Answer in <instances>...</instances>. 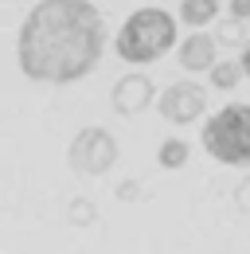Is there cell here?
I'll use <instances>...</instances> for the list:
<instances>
[{
	"mask_svg": "<svg viewBox=\"0 0 250 254\" xmlns=\"http://www.w3.org/2000/svg\"><path fill=\"white\" fill-rule=\"evenodd\" d=\"M207 74H211V86H215V90H235V86L247 78L243 66H239V59H219Z\"/></svg>",
	"mask_w": 250,
	"mask_h": 254,
	"instance_id": "obj_9",
	"label": "cell"
},
{
	"mask_svg": "<svg viewBox=\"0 0 250 254\" xmlns=\"http://www.w3.org/2000/svg\"><path fill=\"white\" fill-rule=\"evenodd\" d=\"M156 110H160L164 122L188 126V122H195V118L207 114V90H203L199 82H191V78L172 82V86H164V94L156 98Z\"/></svg>",
	"mask_w": 250,
	"mask_h": 254,
	"instance_id": "obj_5",
	"label": "cell"
},
{
	"mask_svg": "<svg viewBox=\"0 0 250 254\" xmlns=\"http://www.w3.org/2000/svg\"><path fill=\"white\" fill-rule=\"evenodd\" d=\"M219 39L207 32H191L188 39H180V66L184 70H211V66L219 63Z\"/></svg>",
	"mask_w": 250,
	"mask_h": 254,
	"instance_id": "obj_7",
	"label": "cell"
},
{
	"mask_svg": "<svg viewBox=\"0 0 250 254\" xmlns=\"http://www.w3.org/2000/svg\"><path fill=\"white\" fill-rule=\"evenodd\" d=\"M219 0H180V20L191 24L195 32H203V24H215Z\"/></svg>",
	"mask_w": 250,
	"mask_h": 254,
	"instance_id": "obj_8",
	"label": "cell"
},
{
	"mask_svg": "<svg viewBox=\"0 0 250 254\" xmlns=\"http://www.w3.org/2000/svg\"><path fill=\"white\" fill-rule=\"evenodd\" d=\"M215 39H223V43H231V39H243V24H239V20H231V24H223Z\"/></svg>",
	"mask_w": 250,
	"mask_h": 254,
	"instance_id": "obj_11",
	"label": "cell"
},
{
	"mask_svg": "<svg viewBox=\"0 0 250 254\" xmlns=\"http://www.w3.org/2000/svg\"><path fill=\"white\" fill-rule=\"evenodd\" d=\"M106 51V20L90 0H39L16 35V63L31 82L86 78Z\"/></svg>",
	"mask_w": 250,
	"mask_h": 254,
	"instance_id": "obj_1",
	"label": "cell"
},
{
	"mask_svg": "<svg viewBox=\"0 0 250 254\" xmlns=\"http://www.w3.org/2000/svg\"><path fill=\"white\" fill-rule=\"evenodd\" d=\"M227 8H231V20H239V24L250 20V0H231Z\"/></svg>",
	"mask_w": 250,
	"mask_h": 254,
	"instance_id": "obj_12",
	"label": "cell"
},
{
	"mask_svg": "<svg viewBox=\"0 0 250 254\" xmlns=\"http://www.w3.org/2000/svg\"><path fill=\"white\" fill-rule=\"evenodd\" d=\"M172 47H176V20H172V12L156 8V4L133 8L114 39V51L125 63H156Z\"/></svg>",
	"mask_w": 250,
	"mask_h": 254,
	"instance_id": "obj_2",
	"label": "cell"
},
{
	"mask_svg": "<svg viewBox=\"0 0 250 254\" xmlns=\"http://www.w3.org/2000/svg\"><path fill=\"white\" fill-rule=\"evenodd\" d=\"M235 203H239V207H243V211H247V215H250V176H247V180H243V188L235 191Z\"/></svg>",
	"mask_w": 250,
	"mask_h": 254,
	"instance_id": "obj_13",
	"label": "cell"
},
{
	"mask_svg": "<svg viewBox=\"0 0 250 254\" xmlns=\"http://www.w3.org/2000/svg\"><path fill=\"white\" fill-rule=\"evenodd\" d=\"M153 98H156L153 78L141 74V70H133V74L118 78V86L110 90V106H114V114H122V118H137Z\"/></svg>",
	"mask_w": 250,
	"mask_h": 254,
	"instance_id": "obj_6",
	"label": "cell"
},
{
	"mask_svg": "<svg viewBox=\"0 0 250 254\" xmlns=\"http://www.w3.org/2000/svg\"><path fill=\"white\" fill-rule=\"evenodd\" d=\"M66 164L82 176H102L118 164V137L106 133L102 126H86L70 137V149H66Z\"/></svg>",
	"mask_w": 250,
	"mask_h": 254,
	"instance_id": "obj_4",
	"label": "cell"
},
{
	"mask_svg": "<svg viewBox=\"0 0 250 254\" xmlns=\"http://www.w3.org/2000/svg\"><path fill=\"white\" fill-rule=\"evenodd\" d=\"M239 66H243V74L250 78V39L243 43V55H239Z\"/></svg>",
	"mask_w": 250,
	"mask_h": 254,
	"instance_id": "obj_14",
	"label": "cell"
},
{
	"mask_svg": "<svg viewBox=\"0 0 250 254\" xmlns=\"http://www.w3.org/2000/svg\"><path fill=\"white\" fill-rule=\"evenodd\" d=\"M188 141H180V137H168V141H160V153H156V164L160 168H184L188 164Z\"/></svg>",
	"mask_w": 250,
	"mask_h": 254,
	"instance_id": "obj_10",
	"label": "cell"
},
{
	"mask_svg": "<svg viewBox=\"0 0 250 254\" xmlns=\"http://www.w3.org/2000/svg\"><path fill=\"white\" fill-rule=\"evenodd\" d=\"M207 157L231 168H250V102H227L203 122L199 133Z\"/></svg>",
	"mask_w": 250,
	"mask_h": 254,
	"instance_id": "obj_3",
	"label": "cell"
}]
</instances>
